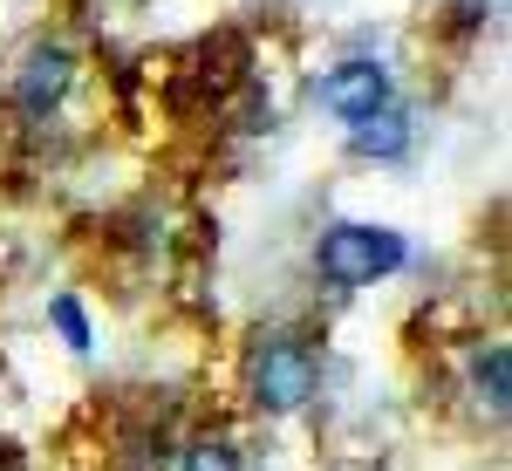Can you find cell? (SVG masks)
<instances>
[{
	"mask_svg": "<svg viewBox=\"0 0 512 471\" xmlns=\"http://www.w3.org/2000/svg\"><path fill=\"white\" fill-rule=\"evenodd\" d=\"M410 267V239L396 226H369V219H335L328 233L315 239V274L335 287V294H355V287H376Z\"/></svg>",
	"mask_w": 512,
	"mask_h": 471,
	"instance_id": "1",
	"label": "cell"
},
{
	"mask_svg": "<svg viewBox=\"0 0 512 471\" xmlns=\"http://www.w3.org/2000/svg\"><path fill=\"white\" fill-rule=\"evenodd\" d=\"M321 390V355L301 342V335H260L253 355H246V396H253V410L260 417H294V410H308Z\"/></svg>",
	"mask_w": 512,
	"mask_h": 471,
	"instance_id": "2",
	"label": "cell"
},
{
	"mask_svg": "<svg viewBox=\"0 0 512 471\" xmlns=\"http://www.w3.org/2000/svg\"><path fill=\"white\" fill-rule=\"evenodd\" d=\"M69 89H76V48H69V41H28V55L14 62V82H7L14 117L48 123L69 103Z\"/></svg>",
	"mask_w": 512,
	"mask_h": 471,
	"instance_id": "3",
	"label": "cell"
},
{
	"mask_svg": "<svg viewBox=\"0 0 512 471\" xmlns=\"http://www.w3.org/2000/svg\"><path fill=\"white\" fill-rule=\"evenodd\" d=\"M396 103V82L383 62H369V55H355V62H335L328 76H315V110H328V117L342 123V130H355V123L383 117Z\"/></svg>",
	"mask_w": 512,
	"mask_h": 471,
	"instance_id": "4",
	"label": "cell"
},
{
	"mask_svg": "<svg viewBox=\"0 0 512 471\" xmlns=\"http://www.w3.org/2000/svg\"><path fill=\"white\" fill-rule=\"evenodd\" d=\"M410 144H417V123L403 117L396 103L383 110V117H369V123H355V130H349V151L369 157V164H403Z\"/></svg>",
	"mask_w": 512,
	"mask_h": 471,
	"instance_id": "5",
	"label": "cell"
},
{
	"mask_svg": "<svg viewBox=\"0 0 512 471\" xmlns=\"http://www.w3.org/2000/svg\"><path fill=\"white\" fill-rule=\"evenodd\" d=\"M472 396L492 410V417H506V403H512V349L506 342L472 349Z\"/></svg>",
	"mask_w": 512,
	"mask_h": 471,
	"instance_id": "6",
	"label": "cell"
},
{
	"mask_svg": "<svg viewBox=\"0 0 512 471\" xmlns=\"http://www.w3.org/2000/svg\"><path fill=\"white\" fill-rule=\"evenodd\" d=\"M48 328L62 335V349H69V355H82V362L96 355V321H89V308H82V294H69V287L48 294Z\"/></svg>",
	"mask_w": 512,
	"mask_h": 471,
	"instance_id": "7",
	"label": "cell"
},
{
	"mask_svg": "<svg viewBox=\"0 0 512 471\" xmlns=\"http://www.w3.org/2000/svg\"><path fill=\"white\" fill-rule=\"evenodd\" d=\"M178 471H246V458H239V444L226 431H205V437H192V444H185Z\"/></svg>",
	"mask_w": 512,
	"mask_h": 471,
	"instance_id": "8",
	"label": "cell"
}]
</instances>
